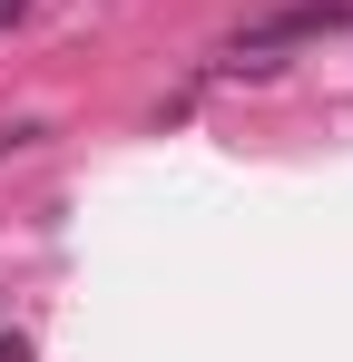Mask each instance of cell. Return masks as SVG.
I'll list each match as a JSON object with an SVG mask.
<instances>
[{
  "label": "cell",
  "instance_id": "6da1fadb",
  "mask_svg": "<svg viewBox=\"0 0 353 362\" xmlns=\"http://www.w3.org/2000/svg\"><path fill=\"white\" fill-rule=\"evenodd\" d=\"M30 147H50V118H0V157H30Z\"/></svg>",
  "mask_w": 353,
  "mask_h": 362
},
{
  "label": "cell",
  "instance_id": "7a4b0ae2",
  "mask_svg": "<svg viewBox=\"0 0 353 362\" xmlns=\"http://www.w3.org/2000/svg\"><path fill=\"white\" fill-rule=\"evenodd\" d=\"M0 362H30V333H0Z\"/></svg>",
  "mask_w": 353,
  "mask_h": 362
},
{
  "label": "cell",
  "instance_id": "3957f363",
  "mask_svg": "<svg viewBox=\"0 0 353 362\" xmlns=\"http://www.w3.org/2000/svg\"><path fill=\"white\" fill-rule=\"evenodd\" d=\"M20 20H30V0H0V30H20Z\"/></svg>",
  "mask_w": 353,
  "mask_h": 362
}]
</instances>
